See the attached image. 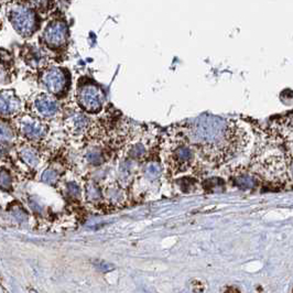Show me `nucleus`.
I'll return each mask as SVG.
<instances>
[{
    "instance_id": "nucleus-26",
    "label": "nucleus",
    "mask_w": 293,
    "mask_h": 293,
    "mask_svg": "<svg viewBox=\"0 0 293 293\" xmlns=\"http://www.w3.org/2000/svg\"><path fill=\"white\" fill-rule=\"evenodd\" d=\"M224 293H240V292L236 289V288H228V289Z\"/></svg>"
},
{
    "instance_id": "nucleus-6",
    "label": "nucleus",
    "mask_w": 293,
    "mask_h": 293,
    "mask_svg": "<svg viewBox=\"0 0 293 293\" xmlns=\"http://www.w3.org/2000/svg\"><path fill=\"white\" fill-rule=\"evenodd\" d=\"M70 38V29L67 22L61 18L51 20L42 32V42L47 49L60 51L66 46Z\"/></svg>"
},
{
    "instance_id": "nucleus-4",
    "label": "nucleus",
    "mask_w": 293,
    "mask_h": 293,
    "mask_svg": "<svg viewBox=\"0 0 293 293\" xmlns=\"http://www.w3.org/2000/svg\"><path fill=\"white\" fill-rule=\"evenodd\" d=\"M174 140L167 147L166 163L172 173L185 172L193 166L194 149L181 137L174 134Z\"/></svg>"
},
{
    "instance_id": "nucleus-17",
    "label": "nucleus",
    "mask_w": 293,
    "mask_h": 293,
    "mask_svg": "<svg viewBox=\"0 0 293 293\" xmlns=\"http://www.w3.org/2000/svg\"><path fill=\"white\" fill-rule=\"evenodd\" d=\"M145 172L148 177H150L151 180H156L161 174V167L158 162H149L146 167Z\"/></svg>"
},
{
    "instance_id": "nucleus-25",
    "label": "nucleus",
    "mask_w": 293,
    "mask_h": 293,
    "mask_svg": "<svg viewBox=\"0 0 293 293\" xmlns=\"http://www.w3.org/2000/svg\"><path fill=\"white\" fill-rule=\"evenodd\" d=\"M13 215L16 216V218L19 220V222H25L26 220V213L23 212V210L21 209H19V208H17L16 209L13 210Z\"/></svg>"
},
{
    "instance_id": "nucleus-22",
    "label": "nucleus",
    "mask_w": 293,
    "mask_h": 293,
    "mask_svg": "<svg viewBox=\"0 0 293 293\" xmlns=\"http://www.w3.org/2000/svg\"><path fill=\"white\" fill-rule=\"evenodd\" d=\"M0 185H1L3 190L10 189L11 186V176L4 169L1 170V174H0Z\"/></svg>"
},
{
    "instance_id": "nucleus-15",
    "label": "nucleus",
    "mask_w": 293,
    "mask_h": 293,
    "mask_svg": "<svg viewBox=\"0 0 293 293\" xmlns=\"http://www.w3.org/2000/svg\"><path fill=\"white\" fill-rule=\"evenodd\" d=\"M0 138H1L2 145H4V143H10L14 138L12 127L4 119H2L1 123V136H0Z\"/></svg>"
},
{
    "instance_id": "nucleus-27",
    "label": "nucleus",
    "mask_w": 293,
    "mask_h": 293,
    "mask_svg": "<svg viewBox=\"0 0 293 293\" xmlns=\"http://www.w3.org/2000/svg\"><path fill=\"white\" fill-rule=\"evenodd\" d=\"M30 293H38V292H37V291H35V290H31V291H30Z\"/></svg>"
},
{
    "instance_id": "nucleus-13",
    "label": "nucleus",
    "mask_w": 293,
    "mask_h": 293,
    "mask_svg": "<svg viewBox=\"0 0 293 293\" xmlns=\"http://www.w3.org/2000/svg\"><path fill=\"white\" fill-rule=\"evenodd\" d=\"M258 184V177L251 173H243L235 179V185L242 190H251Z\"/></svg>"
},
{
    "instance_id": "nucleus-18",
    "label": "nucleus",
    "mask_w": 293,
    "mask_h": 293,
    "mask_svg": "<svg viewBox=\"0 0 293 293\" xmlns=\"http://www.w3.org/2000/svg\"><path fill=\"white\" fill-rule=\"evenodd\" d=\"M86 160H87L90 165L99 166L105 161V157L103 155V152H100L98 150H92L87 152V155H86Z\"/></svg>"
},
{
    "instance_id": "nucleus-5",
    "label": "nucleus",
    "mask_w": 293,
    "mask_h": 293,
    "mask_svg": "<svg viewBox=\"0 0 293 293\" xmlns=\"http://www.w3.org/2000/svg\"><path fill=\"white\" fill-rule=\"evenodd\" d=\"M39 82L46 93L57 98L64 97L71 87V73L65 67L52 66L43 70Z\"/></svg>"
},
{
    "instance_id": "nucleus-12",
    "label": "nucleus",
    "mask_w": 293,
    "mask_h": 293,
    "mask_svg": "<svg viewBox=\"0 0 293 293\" xmlns=\"http://www.w3.org/2000/svg\"><path fill=\"white\" fill-rule=\"evenodd\" d=\"M19 156H20L23 162H26L27 165L30 167H36L40 161L39 153H38L35 148L29 146L22 147L20 149V151H19Z\"/></svg>"
},
{
    "instance_id": "nucleus-9",
    "label": "nucleus",
    "mask_w": 293,
    "mask_h": 293,
    "mask_svg": "<svg viewBox=\"0 0 293 293\" xmlns=\"http://www.w3.org/2000/svg\"><path fill=\"white\" fill-rule=\"evenodd\" d=\"M32 114L42 119L54 118L61 112V103L55 96L46 92L33 96L30 103Z\"/></svg>"
},
{
    "instance_id": "nucleus-19",
    "label": "nucleus",
    "mask_w": 293,
    "mask_h": 293,
    "mask_svg": "<svg viewBox=\"0 0 293 293\" xmlns=\"http://www.w3.org/2000/svg\"><path fill=\"white\" fill-rule=\"evenodd\" d=\"M59 179V174L53 169H47L42 173V181L47 184H54Z\"/></svg>"
},
{
    "instance_id": "nucleus-7",
    "label": "nucleus",
    "mask_w": 293,
    "mask_h": 293,
    "mask_svg": "<svg viewBox=\"0 0 293 293\" xmlns=\"http://www.w3.org/2000/svg\"><path fill=\"white\" fill-rule=\"evenodd\" d=\"M260 174L276 184H287L290 182L288 175L285 155H272L267 157L260 165Z\"/></svg>"
},
{
    "instance_id": "nucleus-8",
    "label": "nucleus",
    "mask_w": 293,
    "mask_h": 293,
    "mask_svg": "<svg viewBox=\"0 0 293 293\" xmlns=\"http://www.w3.org/2000/svg\"><path fill=\"white\" fill-rule=\"evenodd\" d=\"M18 131L29 140H40L47 133V125L33 114H20L16 117Z\"/></svg>"
},
{
    "instance_id": "nucleus-16",
    "label": "nucleus",
    "mask_w": 293,
    "mask_h": 293,
    "mask_svg": "<svg viewBox=\"0 0 293 293\" xmlns=\"http://www.w3.org/2000/svg\"><path fill=\"white\" fill-rule=\"evenodd\" d=\"M129 157L133 160H139L146 156L147 153V149L146 147L142 145V143H134V145L131 146V148L129 149Z\"/></svg>"
},
{
    "instance_id": "nucleus-10",
    "label": "nucleus",
    "mask_w": 293,
    "mask_h": 293,
    "mask_svg": "<svg viewBox=\"0 0 293 293\" xmlns=\"http://www.w3.org/2000/svg\"><path fill=\"white\" fill-rule=\"evenodd\" d=\"M0 112H1V117L11 118L17 117L20 115L22 109L21 99L18 97L13 89H2L1 90V99H0Z\"/></svg>"
},
{
    "instance_id": "nucleus-24",
    "label": "nucleus",
    "mask_w": 293,
    "mask_h": 293,
    "mask_svg": "<svg viewBox=\"0 0 293 293\" xmlns=\"http://www.w3.org/2000/svg\"><path fill=\"white\" fill-rule=\"evenodd\" d=\"M67 192H69V194L71 196L76 198V196L80 195V187L75 183H70L69 185H67Z\"/></svg>"
},
{
    "instance_id": "nucleus-2",
    "label": "nucleus",
    "mask_w": 293,
    "mask_h": 293,
    "mask_svg": "<svg viewBox=\"0 0 293 293\" xmlns=\"http://www.w3.org/2000/svg\"><path fill=\"white\" fill-rule=\"evenodd\" d=\"M8 21L19 36L28 39L39 30L41 19L36 9L22 1H12L7 6Z\"/></svg>"
},
{
    "instance_id": "nucleus-14",
    "label": "nucleus",
    "mask_w": 293,
    "mask_h": 293,
    "mask_svg": "<svg viewBox=\"0 0 293 293\" xmlns=\"http://www.w3.org/2000/svg\"><path fill=\"white\" fill-rule=\"evenodd\" d=\"M22 2L29 4L37 11L46 12L50 9L52 0H22Z\"/></svg>"
},
{
    "instance_id": "nucleus-11",
    "label": "nucleus",
    "mask_w": 293,
    "mask_h": 293,
    "mask_svg": "<svg viewBox=\"0 0 293 293\" xmlns=\"http://www.w3.org/2000/svg\"><path fill=\"white\" fill-rule=\"evenodd\" d=\"M66 125L69 126L70 130L73 132H80L88 126V118L83 113H74L67 118Z\"/></svg>"
},
{
    "instance_id": "nucleus-20",
    "label": "nucleus",
    "mask_w": 293,
    "mask_h": 293,
    "mask_svg": "<svg viewBox=\"0 0 293 293\" xmlns=\"http://www.w3.org/2000/svg\"><path fill=\"white\" fill-rule=\"evenodd\" d=\"M86 196H87V199L90 201H96L99 199L100 191L96 185L90 184L86 187Z\"/></svg>"
},
{
    "instance_id": "nucleus-1",
    "label": "nucleus",
    "mask_w": 293,
    "mask_h": 293,
    "mask_svg": "<svg viewBox=\"0 0 293 293\" xmlns=\"http://www.w3.org/2000/svg\"><path fill=\"white\" fill-rule=\"evenodd\" d=\"M175 134L185 140L202 159L224 165L245 151L249 134L236 120L203 114L176 127Z\"/></svg>"
},
{
    "instance_id": "nucleus-21",
    "label": "nucleus",
    "mask_w": 293,
    "mask_h": 293,
    "mask_svg": "<svg viewBox=\"0 0 293 293\" xmlns=\"http://www.w3.org/2000/svg\"><path fill=\"white\" fill-rule=\"evenodd\" d=\"M288 175H289L290 182L293 183V151H288L285 153Z\"/></svg>"
},
{
    "instance_id": "nucleus-23",
    "label": "nucleus",
    "mask_w": 293,
    "mask_h": 293,
    "mask_svg": "<svg viewBox=\"0 0 293 293\" xmlns=\"http://www.w3.org/2000/svg\"><path fill=\"white\" fill-rule=\"evenodd\" d=\"M94 262H95L96 267H97V269H99V270H102V271H105V272H107L109 270H113V269H114V267L112 265H109V263L105 262L103 260H96Z\"/></svg>"
},
{
    "instance_id": "nucleus-3",
    "label": "nucleus",
    "mask_w": 293,
    "mask_h": 293,
    "mask_svg": "<svg viewBox=\"0 0 293 293\" xmlns=\"http://www.w3.org/2000/svg\"><path fill=\"white\" fill-rule=\"evenodd\" d=\"M75 97L82 112L90 115L102 112L106 99L103 88L88 78L82 79L79 82Z\"/></svg>"
}]
</instances>
